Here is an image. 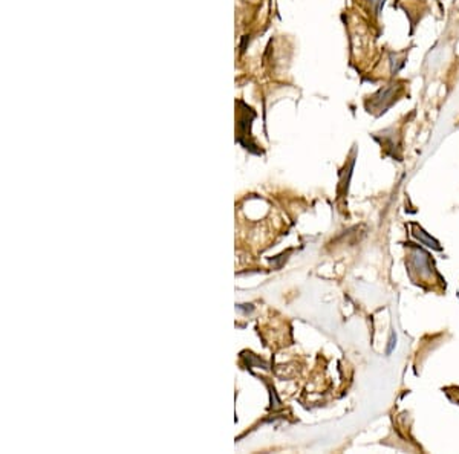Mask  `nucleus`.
I'll return each instance as SVG.
<instances>
[{
  "label": "nucleus",
  "instance_id": "f03ea898",
  "mask_svg": "<svg viewBox=\"0 0 459 454\" xmlns=\"http://www.w3.org/2000/svg\"><path fill=\"white\" fill-rule=\"evenodd\" d=\"M389 343H391V344H389V349H387V352L391 353V352H392V349H394V343H395V336H394V335H392L391 341H389Z\"/></svg>",
  "mask_w": 459,
  "mask_h": 454
},
{
  "label": "nucleus",
  "instance_id": "f257e3e1",
  "mask_svg": "<svg viewBox=\"0 0 459 454\" xmlns=\"http://www.w3.org/2000/svg\"><path fill=\"white\" fill-rule=\"evenodd\" d=\"M413 236H415L416 239H420L421 243H424V245H427V246H432V248H435V249H441V246H439V243L436 242V240H433L432 237H428L427 233H426L423 228H418V226H415V225H413Z\"/></svg>",
  "mask_w": 459,
  "mask_h": 454
}]
</instances>
